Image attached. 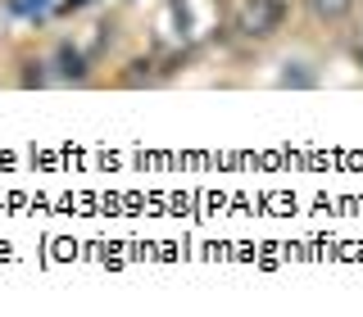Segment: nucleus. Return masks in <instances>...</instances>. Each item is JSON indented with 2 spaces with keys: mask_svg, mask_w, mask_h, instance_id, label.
Instances as JSON below:
<instances>
[{
  "mask_svg": "<svg viewBox=\"0 0 363 317\" xmlns=\"http://www.w3.org/2000/svg\"><path fill=\"white\" fill-rule=\"evenodd\" d=\"M309 5H313V14H318V18H340L350 5H354V0H309Z\"/></svg>",
  "mask_w": 363,
  "mask_h": 317,
  "instance_id": "nucleus-2",
  "label": "nucleus"
},
{
  "mask_svg": "<svg viewBox=\"0 0 363 317\" xmlns=\"http://www.w3.org/2000/svg\"><path fill=\"white\" fill-rule=\"evenodd\" d=\"M277 23H281V0H245L241 32H250V37H268Z\"/></svg>",
  "mask_w": 363,
  "mask_h": 317,
  "instance_id": "nucleus-1",
  "label": "nucleus"
}]
</instances>
